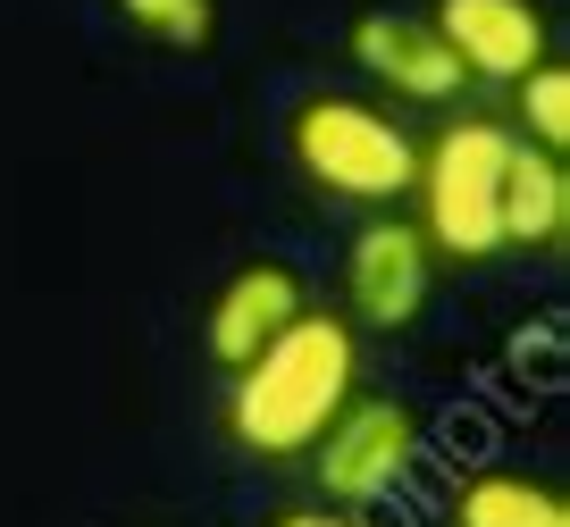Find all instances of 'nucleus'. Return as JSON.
Listing matches in <instances>:
<instances>
[{
  "instance_id": "obj_1",
  "label": "nucleus",
  "mask_w": 570,
  "mask_h": 527,
  "mask_svg": "<svg viewBox=\"0 0 570 527\" xmlns=\"http://www.w3.org/2000/svg\"><path fill=\"white\" fill-rule=\"evenodd\" d=\"M353 394H361V327L336 310H303L244 369H227V444L252 460H303Z\"/></svg>"
},
{
  "instance_id": "obj_2",
  "label": "nucleus",
  "mask_w": 570,
  "mask_h": 527,
  "mask_svg": "<svg viewBox=\"0 0 570 527\" xmlns=\"http://www.w3.org/2000/svg\"><path fill=\"white\" fill-rule=\"evenodd\" d=\"M285 151L311 193L353 201V210H394V201H411V176H420V135L361 92H311L285 118Z\"/></svg>"
},
{
  "instance_id": "obj_3",
  "label": "nucleus",
  "mask_w": 570,
  "mask_h": 527,
  "mask_svg": "<svg viewBox=\"0 0 570 527\" xmlns=\"http://www.w3.org/2000/svg\"><path fill=\"white\" fill-rule=\"evenodd\" d=\"M512 126L503 118H453L420 142V176H411V201L428 235V251L453 268H479L503 251V159H512Z\"/></svg>"
},
{
  "instance_id": "obj_4",
  "label": "nucleus",
  "mask_w": 570,
  "mask_h": 527,
  "mask_svg": "<svg viewBox=\"0 0 570 527\" xmlns=\"http://www.w3.org/2000/svg\"><path fill=\"white\" fill-rule=\"evenodd\" d=\"M303 460H311V477H320V503L377 510L420 469V410L394 402V394H353V402L320 427V444H311Z\"/></svg>"
},
{
  "instance_id": "obj_5",
  "label": "nucleus",
  "mask_w": 570,
  "mask_h": 527,
  "mask_svg": "<svg viewBox=\"0 0 570 527\" xmlns=\"http://www.w3.org/2000/svg\"><path fill=\"white\" fill-rule=\"evenodd\" d=\"M428 294H436V251H428V235L411 227V218L377 210L370 227L353 235V251H344V318L370 335H403L411 318L428 310Z\"/></svg>"
},
{
  "instance_id": "obj_6",
  "label": "nucleus",
  "mask_w": 570,
  "mask_h": 527,
  "mask_svg": "<svg viewBox=\"0 0 570 527\" xmlns=\"http://www.w3.org/2000/svg\"><path fill=\"white\" fill-rule=\"evenodd\" d=\"M428 26L445 34V51L462 59L470 84H520L529 68L553 59V26L537 0H436Z\"/></svg>"
},
{
  "instance_id": "obj_7",
  "label": "nucleus",
  "mask_w": 570,
  "mask_h": 527,
  "mask_svg": "<svg viewBox=\"0 0 570 527\" xmlns=\"http://www.w3.org/2000/svg\"><path fill=\"white\" fill-rule=\"evenodd\" d=\"M353 68L370 76L386 101H411V109H445L462 101V59L445 51V34L428 18H403V9H370L353 26Z\"/></svg>"
},
{
  "instance_id": "obj_8",
  "label": "nucleus",
  "mask_w": 570,
  "mask_h": 527,
  "mask_svg": "<svg viewBox=\"0 0 570 527\" xmlns=\"http://www.w3.org/2000/svg\"><path fill=\"white\" fill-rule=\"evenodd\" d=\"M303 310H311V294H303V268H285L277 251L244 260L227 285H218L210 318H202V335H210V360H218V369H244L252 351H261L268 335H285Z\"/></svg>"
},
{
  "instance_id": "obj_9",
  "label": "nucleus",
  "mask_w": 570,
  "mask_h": 527,
  "mask_svg": "<svg viewBox=\"0 0 570 527\" xmlns=\"http://www.w3.org/2000/svg\"><path fill=\"white\" fill-rule=\"evenodd\" d=\"M570 243V159L512 142L503 159V251H562Z\"/></svg>"
},
{
  "instance_id": "obj_10",
  "label": "nucleus",
  "mask_w": 570,
  "mask_h": 527,
  "mask_svg": "<svg viewBox=\"0 0 570 527\" xmlns=\"http://www.w3.org/2000/svg\"><path fill=\"white\" fill-rule=\"evenodd\" d=\"M445 527H570V503L553 477L529 469H470L445 503Z\"/></svg>"
},
{
  "instance_id": "obj_11",
  "label": "nucleus",
  "mask_w": 570,
  "mask_h": 527,
  "mask_svg": "<svg viewBox=\"0 0 570 527\" xmlns=\"http://www.w3.org/2000/svg\"><path fill=\"white\" fill-rule=\"evenodd\" d=\"M512 109H520V126L512 135L520 142H537V151H570V68H529L512 84Z\"/></svg>"
},
{
  "instance_id": "obj_12",
  "label": "nucleus",
  "mask_w": 570,
  "mask_h": 527,
  "mask_svg": "<svg viewBox=\"0 0 570 527\" xmlns=\"http://www.w3.org/2000/svg\"><path fill=\"white\" fill-rule=\"evenodd\" d=\"M118 18L135 34L168 42V51H210L218 34V0H118Z\"/></svg>"
},
{
  "instance_id": "obj_13",
  "label": "nucleus",
  "mask_w": 570,
  "mask_h": 527,
  "mask_svg": "<svg viewBox=\"0 0 570 527\" xmlns=\"http://www.w3.org/2000/svg\"><path fill=\"white\" fill-rule=\"evenodd\" d=\"M268 527H377L370 510H344V503H294V510H277Z\"/></svg>"
}]
</instances>
